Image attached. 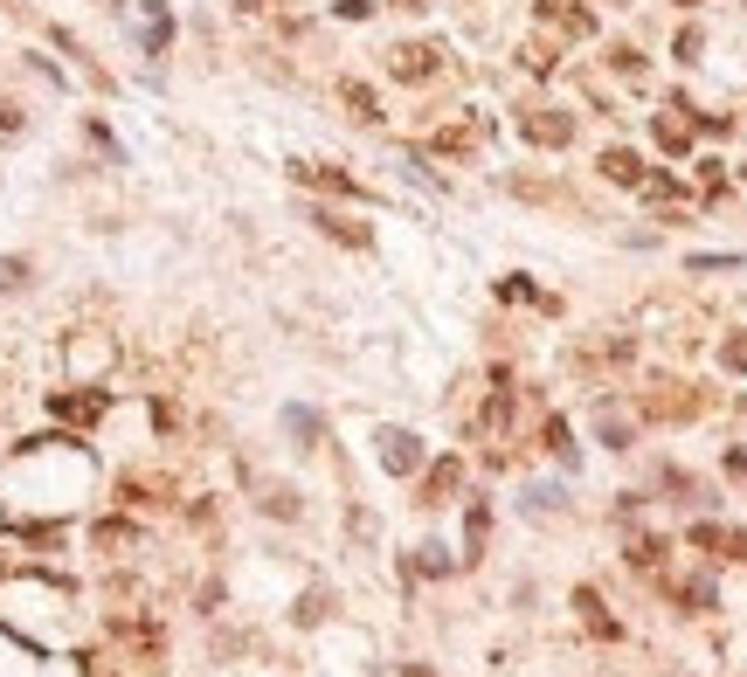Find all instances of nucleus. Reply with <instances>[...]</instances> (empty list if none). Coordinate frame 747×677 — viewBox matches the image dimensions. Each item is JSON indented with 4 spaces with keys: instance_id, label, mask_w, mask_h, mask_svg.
I'll return each instance as SVG.
<instances>
[{
    "instance_id": "3",
    "label": "nucleus",
    "mask_w": 747,
    "mask_h": 677,
    "mask_svg": "<svg viewBox=\"0 0 747 677\" xmlns=\"http://www.w3.org/2000/svg\"><path fill=\"white\" fill-rule=\"evenodd\" d=\"M526 139H533V146H568V139H575V118H561V111H526Z\"/></svg>"
},
{
    "instance_id": "12",
    "label": "nucleus",
    "mask_w": 747,
    "mask_h": 677,
    "mask_svg": "<svg viewBox=\"0 0 747 677\" xmlns=\"http://www.w3.org/2000/svg\"><path fill=\"white\" fill-rule=\"evenodd\" d=\"M298 180H312V187H326V194H360L346 173H332V166H298Z\"/></svg>"
},
{
    "instance_id": "15",
    "label": "nucleus",
    "mask_w": 747,
    "mask_h": 677,
    "mask_svg": "<svg viewBox=\"0 0 747 677\" xmlns=\"http://www.w3.org/2000/svg\"><path fill=\"white\" fill-rule=\"evenodd\" d=\"M547 450H554V456H575V442H568V422H561V415L547 422Z\"/></svg>"
},
{
    "instance_id": "11",
    "label": "nucleus",
    "mask_w": 747,
    "mask_h": 677,
    "mask_svg": "<svg viewBox=\"0 0 747 677\" xmlns=\"http://www.w3.org/2000/svg\"><path fill=\"white\" fill-rule=\"evenodd\" d=\"M429 69H436V49H416V42L395 49V76H408V84H416V76H429Z\"/></svg>"
},
{
    "instance_id": "10",
    "label": "nucleus",
    "mask_w": 747,
    "mask_h": 677,
    "mask_svg": "<svg viewBox=\"0 0 747 677\" xmlns=\"http://www.w3.org/2000/svg\"><path fill=\"white\" fill-rule=\"evenodd\" d=\"M478 429H484V436H505V429H512V387H499V395L484 401V415H478Z\"/></svg>"
},
{
    "instance_id": "4",
    "label": "nucleus",
    "mask_w": 747,
    "mask_h": 677,
    "mask_svg": "<svg viewBox=\"0 0 747 677\" xmlns=\"http://www.w3.org/2000/svg\"><path fill=\"white\" fill-rule=\"evenodd\" d=\"M540 21H554V29H568V35H588V29H596V14H588L581 0H540Z\"/></svg>"
},
{
    "instance_id": "17",
    "label": "nucleus",
    "mask_w": 747,
    "mask_h": 677,
    "mask_svg": "<svg viewBox=\"0 0 747 677\" xmlns=\"http://www.w3.org/2000/svg\"><path fill=\"white\" fill-rule=\"evenodd\" d=\"M658 139L672 146V152H685V125H679V118H658Z\"/></svg>"
},
{
    "instance_id": "14",
    "label": "nucleus",
    "mask_w": 747,
    "mask_h": 677,
    "mask_svg": "<svg viewBox=\"0 0 747 677\" xmlns=\"http://www.w3.org/2000/svg\"><path fill=\"white\" fill-rule=\"evenodd\" d=\"M719 359H727V367H734V374H747V332H734V338H727V346H719Z\"/></svg>"
},
{
    "instance_id": "16",
    "label": "nucleus",
    "mask_w": 747,
    "mask_h": 677,
    "mask_svg": "<svg viewBox=\"0 0 747 677\" xmlns=\"http://www.w3.org/2000/svg\"><path fill=\"white\" fill-rule=\"evenodd\" d=\"M346 104H353L360 118H381V111H374V90H367V84H346Z\"/></svg>"
},
{
    "instance_id": "9",
    "label": "nucleus",
    "mask_w": 747,
    "mask_h": 677,
    "mask_svg": "<svg viewBox=\"0 0 747 677\" xmlns=\"http://www.w3.org/2000/svg\"><path fill=\"white\" fill-rule=\"evenodd\" d=\"M602 173L616 180V187H643V160H637V152H602Z\"/></svg>"
},
{
    "instance_id": "13",
    "label": "nucleus",
    "mask_w": 747,
    "mask_h": 677,
    "mask_svg": "<svg viewBox=\"0 0 747 677\" xmlns=\"http://www.w3.org/2000/svg\"><path fill=\"white\" fill-rule=\"evenodd\" d=\"M664 588H672V594H679V602H685L692 615H700V609H713V588H706V581H664Z\"/></svg>"
},
{
    "instance_id": "19",
    "label": "nucleus",
    "mask_w": 747,
    "mask_h": 677,
    "mask_svg": "<svg viewBox=\"0 0 747 677\" xmlns=\"http://www.w3.org/2000/svg\"><path fill=\"white\" fill-rule=\"evenodd\" d=\"M408 677H429V670H408Z\"/></svg>"
},
{
    "instance_id": "7",
    "label": "nucleus",
    "mask_w": 747,
    "mask_h": 677,
    "mask_svg": "<svg viewBox=\"0 0 747 677\" xmlns=\"http://www.w3.org/2000/svg\"><path fill=\"white\" fill-rule=\"evenodd\" d=\"M49 408H56L63 422H97V415H105V395H56Z\"/></svg>"
},
{
    "instance_id": "2",
    "label": "nucleus",
    "mask_w": 747,
    "mask_h": 677,
    "mask_svg": "<svg viewBox=\"0 0 747 677\" xmlns=\"http://www.w3.org/2000/svg\"><path fill=\"white\" fill-rule=\"evenodd\" d=\"M643 415H658V422H685V415H700V395H679V380H664V395H643Z\"/></svg>"
},
{
    "instance_id": "8",
    "label": "nucleus",
    "mask_w": 747,
    "mask_h": 677,
    "mask_svg": "<svg viewBox=\"0 0 747 677\" xmlns=\"http://www.w3.org/2000/svg\"><path fill=\"white\" fill-rule=\"evenodd\" d=\"M623 560L637 567V574H664V539H651V533L630 539V554H623Z\"/></svg>"
},
{
    "instance_id": "6",
    "label": "nucleus",
    "mask_w": 747,
    "mask_h": 677,
    "mask_svg": "<svg viewBox=\"0 0 747 677\" xmlns=\"http://www.w3.org/2000/svg\"><path fill=\"white\" fill-rule=\"evenodd\" d=\"M575 609H581V622H588V630H596L602 643H616V636H623V630H616V615L602 609V594H588V588H581V594H575Z\"/></svg>"
},
{
    "instance_id": "18",
    "label": "nucleus",
    "mask_w": 747,
    "mask_h": 677,
    "mask_svg": "<svg viewBox=\"0 0 747 677\" xmlns=\"http://www.w3.org/2000/svg\"><path fill=\"white\" fill-rule=\"evenodd\" d=\"M679 8H700V0H679Z\"/></svg>"
},
{
    "instance_id": "1",
    "label": "nucleus",
    "mask_w": 747,
    "mask_h": 677,
    "mask_svg": "<svg viewBox=\"0 0 747 677\" xmlns=\"http://www.w3.org/2000/svg\"><path fill=\"white\" fill-rule=\"evenodd\" d=\"M381 463H388L395 477H408V471H416V463H423L416 436H408V429H381Z\"/></svg>"
},
{
    "instance_id": "5",
    "label": "nucleus",
    "mask_w": 747,
    "mask_h": 677,
    "mask_svg": "<svg viewBox=\"0 0 747 677\" xmlns=\"http://www.w3.org/2000/svg\"><path fill=\"white\" fill-rule=\"evenodd\" d=\"M463 484V463L444 456V463H429V477H423V505H450V491Z\"/></svg>"
}]
</instances>
